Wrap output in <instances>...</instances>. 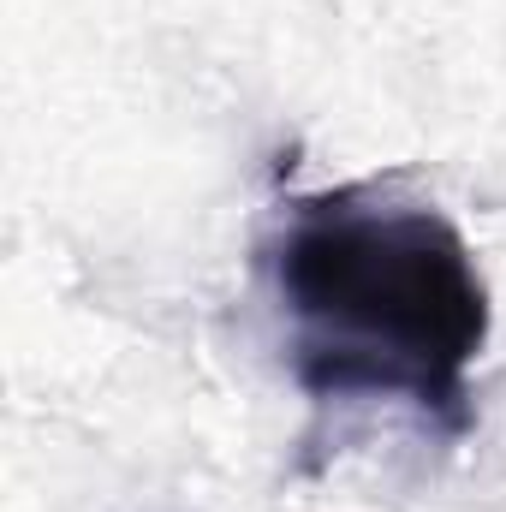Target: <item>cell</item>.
Instances as JSON below:
<instances>
[{"instance_id":"obj_1","label":"cell","mask_w":506,"mask_h":512,"mask_svg":"<svg viewBox=\"0 0 506 512\" xmlns=\"http://www.w3.org/2000/svg\"><path fill=\"white\" fill-rule=\"evenodd\" d=\"M286 370L310 405H405L441 441L477 429L489 280L471 239L399 179L292 197L256 245Z\"/></svg>"}]
</instances>
